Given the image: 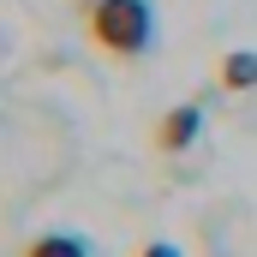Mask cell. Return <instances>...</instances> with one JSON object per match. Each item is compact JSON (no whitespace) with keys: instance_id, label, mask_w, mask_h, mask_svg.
Listing matches in <instances>:
<instances>
[{"instance_id":"obj_1","label":"cell","mask_w":257,"mask_h":257,"mask_svg":"<svg viewBox=\"0 0 257 257\" xmlns=\"http://www.w3.org/2000/svg\"><path fill=\"white\" fill-rule=\"evenodd\" d=\"M90 42L114 60H138L156 42V12L150 0H90Z\"/></svg>"},{"instance_id":"obj_2","label":"cell","mask_w":257,"mask_h":257,"mask_svg":"<svg viewBox=\"0 0 257 257\" xmlns=\"http://www.w3.org/2000/svg\"><path fill=\"white\" fill-rule=\"evenodd\" d=\"M203 257H257V209L251 203H215L197 227Z\"/></svg>"},{"instance_id":"obj_3","label":"cell","mask_w":257,"mask_h":257,"mask_svg":"<svg viewBox=\"0 0 257 257\" xmlns=\"http://www.w3.org/2000/svg\"><path fill=\"white\" fill-rule=\"evenodd\" d=\"M197 132H203V108L197 102H180V108H168L162 120H156V150L162 156H180V150H192Z\"/></svg>"},{"instance_id":"obj_4","label":"cell","mask_w":257,"mask_h":257,"mask_svg":"<svg viewBox=\"0 0 257 257\" xmlns=\"http://www.w3.org/2000/svg\"><path fill=\"white\" fill-rule=\"evenodd\" d=\"M215 84L221 90H257V54H245V48L221 54L215 60Z\"/></svg>"},{"instance_id":"obj_5","label":"cell","mask_w":257,"mask_h":257,"mask_svg":"<svg viewBox=\"0 0 257 257\" xmlns=\"http://www.w3.org/2000/svg\"><path fill=\"white\" fill-rule=\"evenodd\" d=\"M18 257H90V245H84L78 233H36Z\"/></svg>"},{"instance_id":"obj_6","label":"cell","mask_w":257,"mask_h":257,"mask_svg":"<svg viewBox=\"0 0 257 257\" xmlns=\"http://www.w3.org/2000/svg\"><path fill=\"white\" fill-rule=\"evenodd\" d=\"M132 257H180V245H168V239H150V245H138Z\"/></svg>"}]
</instances>
